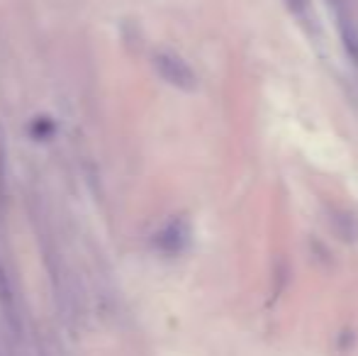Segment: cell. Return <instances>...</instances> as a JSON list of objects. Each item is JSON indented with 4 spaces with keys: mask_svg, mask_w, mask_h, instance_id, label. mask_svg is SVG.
<instances>
[{
    "mask_svg": "<svg viewBox=\"0 0 358 356\" xmlns=\"http://www.w3.org/2000/svg\"><path fill=\"white\" fill-rule=\"evenodd\" d=\"M336 27H339L341 44H344L346 54L358 64V27L354 24V20L339 10V13H336Z\"/></svg>",
    "mask_w": 358,
    "mask_h": 356,
    "instance_id": "obj_3",
    "label": "cell"
},
{
    "mask_svg": "<svg viewBox=\"0 0 358 356\" xmlns=\"http://www.w3.org/2000/svg\"><path fill=\"white\" fill-rule=\"evenodd\" d=\"M29 132H32L37 139L52 137V134H54V122H52V118H37V120L32 122V127H29Z\"/></svg>",
    "mask_w": 358,
    "mask_h": 356,
    "instance_id": "obj_5",
    "label": "cell"
},
{
    "mask_svg": "<svg viewBox=\"0 0 358 356\" xmlns=\"http://www.w3.org/2000/svg\"><path fill=\"white\" fill-rule=\"evenodd\" d=\"M287 5H290V10L292 13H297V15H305V10H307V0H285Z\"/></svg>",
    "mask_w": 358,
    "mask_h": 356,
    "instance_id": "obj_7",
    "label": "cell"
},
{
    "mask_svg": "<svg viewBox=\"0 0 358 356\" xmlns=\"http://www.w3.org/2000/svg\"><path fill=\"white\" fill-rule=\"evenodd\" d=\"M334 225H336V229H339L341 239H356V234H358V222H356L354 218H351V215L336 213Z\"/></svg>",
    "mask_w": 358,
    "mask_h": 356,
    "instance_id": "obj_4",
    "label": "cell"
},
{
    "mask_svg": "<svg viewBox=\"0 0 358 356\" xmlns=\"http://www.w3.org/2000/svg\"><path fill=\"white\" fill-rule=\"evenodd\" d=\"M190 244V225L183 218H176L164 229L154 234V247L164 254H180Z\"/></svg>",
    "mask_w": 358,
    "mask_h": 356,
    "instance_id": "obj_2",
    "label": "cell"
},
{
    "mask_svg": "<svg viewBox=\"0 0 358 356\" xmlns=\"http://www.w3.org/2000/svg\"><path fill=\"white\" fill-rule=\"evenodd\" d=\"M0 303H3L5 308L13 305V288H10V280H8V273H5L3 264H0Z\"/></svg>",
    "mask_w": 358,
    "mask_h": 356,
    "instance_id": "obj_6",
    "label": "cell"
},
{
    "mask_svg": "<svg viewBox=\"0 0 358 356\" xmlns=\"http://www.w3.org/2000/svg\"><path fill=\"white\" fill-rule=\"evenodd\" d=\"M154 69L169 86L178 88V90H188V93H193V90L198 88V76H195V71L188 66V62L180 59L178 54L159 52L154 57Z\"/></svg>",
    "mask_w": 358,
    "mask_h": 356,
    "instance_id": "obj_1",
    "label": "cell"
}]
</instances>
